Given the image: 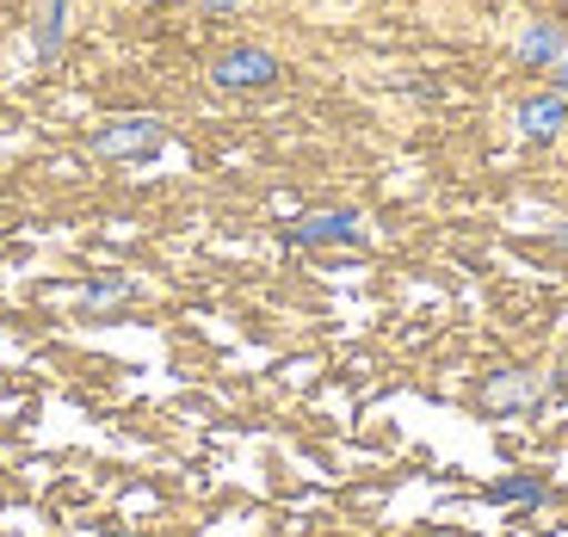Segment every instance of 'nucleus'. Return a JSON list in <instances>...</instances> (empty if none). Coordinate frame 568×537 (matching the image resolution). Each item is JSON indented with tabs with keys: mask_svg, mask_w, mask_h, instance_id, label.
Masks as SVG:
<instances>
[{
	"mask_svg": "<svg viewBox=\"0 0 568 537\" xmlns=\"http://www.w3.org/2000/svg\"><path fill=\"white\" fill-rule=\"evenodd\" d=\"M211 81L216 87H272L278 81V57L272 50H229V57H216Z\"/></svg>",
	"mask_w": 568,
	"mask_h": 537,
	"instance_id": "obj_1",
	"label": "nucleus"
},
{
	"mask_svg": "<svg viewBox=\"0 0 568 537\" xmlns=\"http://www.w3.org/2000/svg\"><path fill=\"white\" fill-rule=\"evenodd\" d=\"M93 149H100V155H155V149H161V124H155V118H124V124L100 130Z\"/></svg>",
	"mask_w": 568,
	"mask_h": 537,
	"instance_id": "obj_2",
	"label": "nucleus"
},
{
	"mask_svg": "<svg viewBox=\"0 0 568 537\" xmlns=\"http://www.w3.org/2000/svg\"><path fill=\"white\" fill-rule=\"evenodd\" d=\"M562 124H568V93H538V100L519 105V130H526L531 142L562 136Z\"/></svg>",
	"mask_w": 568,
	"mask_h": 537,
	"instance_id": "obj_3",
	"label": "nucleus"
},
{
	"mask_svg": "<svg viewBox=\"0 0 568 537\" xmlns=\"http://www.w3.org/2000/svg\"><path fill=\"white\" fill-rule=\"evenodd\" d=\"M365 229H358V216H346V211H322V216H310V223H297V241L303 247H327V241H358Z\"/></svg>",
	"mask_w": 568,
	"mask_h": 537,
	"instance_id": "obj_4",
	"label": "nucleus"
},
{
	"mask_svg": "<svg viewBox=\"0 0 568 537\" xmlns=\"http://www.w3.org/2000/svg\"><path fill=\"white\" fill-rule=\"evenodd\" d=\"M519 62H531V69H538V62H562V31L531 26L526 38H519Z\"/></svg>",
	"mask_w": 568,
	"mask_h": 537,
	"instance_id": "obj_5",
	"label": "nucleus"
},
{
	"mask_svg": "<svg viewBox=\"0 0 568 537\" xmlns=\"http://www.w3.org/2000/svg\"><path fill=\"white\" fill-rule=\"evenodd\" d=\"M544 495V488H538V482H526V476H519V482H495V500H538Z\"/></svg>",
	"mask_w": 568,
	"mask_h": 537,
	"instance_id": "obj_6",
	"label": "nucleus"
},
{
	"mask_svg": "<svg viewBox=\"0 0 568 537\" xmlns=\"http://www.w3.org/2000/svg\"><path fill=\"white\" fill-rule=\"evenodd\" d=\"M562 93H568V50H562Z\"/></svg>",
	"mask_w": 568,
	"mask_h": 537,
	"instance_id": "obj_7",
	"label": "nucleus"
},
{
	"mask_svg": "<svg viewBox=\"0 0 568 537\" xmlns=\"http://www.w3.org/2000/svg\"><path fill=\"white\" fill-rule=\"evenodd\" d=\"M204 7H235V0H204Z\"/></svg>",
	"mask_w": 568,
	"mask_h": 537,
	"instance_id": "obj_8",
	"label": "nucleus"
},
{
	"mask_svg": "<svg viewBox=\"0 0 568 537\" xmlns=\"http://www.w3.org/2000/svg\"><path fill=\"white\" fill-rule=\"evenodd\" d=\"M155 7H173V0H155Z\"/></svg>",
	"mask_w": 568,
	"mask_h": 537,
	"instance_id": "obj_9",
	"label": "nucleus"
}]
</instances>
